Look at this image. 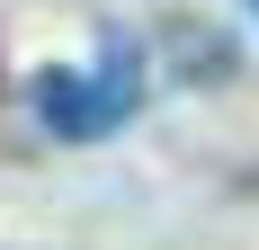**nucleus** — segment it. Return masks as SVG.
I'll return each mask as SVG.
<instances>
[{
  "mask_svg": "<svg viewBox=\"0 0 259 250\" xmlns=\"http://www.w3.org/2000/svg\"><path fill=\"white\" fill-rule=\"evenodd\" d=\"M143 107V63H134V45H116L107 36L99 63L90 72H72V63H54V72H36V116H45V134H63V143H99V134H116V125Z\"/></svg>",
  "mask_w": 259,
  "mask_h": 250,
  "instance_id": "f257e3e1",
  "label": "nucleus"
},
{
  "mask_svg": "<svg viewBox=\"0 0 259 250\" xmlns=\"http://www.w3.org/2000/svg\"><path fill=\"white\" fill-rule=\"evenodd\" d=\"M250 9H259V0H250Z\"/></svg>",
  "mask_w": 259,
  "mask_h": 250,
  "instance_id": "f03ea898",
  "label": "nucleus"
}]
</instances>
